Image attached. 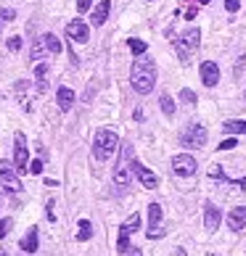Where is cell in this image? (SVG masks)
<instances>
[{"mask_svg":"<svg viewBox=\"0 0 246 256\" xmlns=\"http://www.w3.org/2000/svg\"><path fill=\"white\" fill-rule=\"evenodd\" d=\"M159 103H162V111H164V116H175V100L169 98L167 92L162 96V100H159Z\"/></svg>","mask_w":246,"mask_h":256,"instance_id":"cb8c5ba5","label":"cell"},{"mask_svg":"<svg viewBox=\"0 0 246 256\" xmlns=\"http://www.w3.org/2000/svg\"><path fill=\"white\" fill-rule=\"evenodd\" d=\"M180 143L185 148H204L206 146V130L201 124H191L183 135H180Z\"/></svg>","mask_w":246,"mask_h":256,"instance_id":"52a82bcc","label":"cell"},{"mask_svg":"<svg viewBox=\"0 0 246 256\" xmlns=\"http://www.w3.org/2000/svg\"><path fill=\"white\" fill-rule=\"evenodd\" d=\"M0 256H8V254H6V251H0Z\"/></svg>","mask_w":246,"mask_h":256,"instance_id":"f35d334b","label":"cell"},{"mask_svg":"<svg viewBox=\"0 0 246 256\" xmlns=\"http://www.w3.org/2000/svg\"><path fill=\"white\" fill-rule=\"evenodd\" d=\"M66 34H69V40L82 42V45L90 40V30H88V24H85V22H69V24H66Z\"/></svg>","mask_w":246,"mask_h":256,"instance_id":"8fae6325","label":"cell"},{"mask_svg":"<svg viewBox=\"0 0 246 256\" xmlns=\"http://www.w3.org/2000/svg\"><path fill=\"white\" fill-rule=\"evenodd\" d=\"M162 206L159 204H151L148 206V238L151 240H159L164 238V230H162Z\"/></svg>","mask_w":246,"mask_h":256,"instance_id":"ba28073f","label":"cell"},{"mask_svg":"<svg viewBox=\"0 0 246 256\" xmlns=\"http://www.w3.org/2000/svg\"><path fill=\"white\" fill-rule=\"evenodd\" d=\"M132 146L125 143L122 146V156H119V164H117V172H114V182L119 188H127L130 185V172H132Z\"/></svg>","mask_w":246,"mask_h":256,"instance_id":"3957f363","label":"cell"},{"mask_svg":"<svg viewBox=\"0 0 246 256\" xmlns=\"http://www.w3.org/2000/svg\"><path fill=\"white\" fill-rule=\"evenodd\" d=\"M235 146H238V143H235V138H228V140H222V143L217 146V150H233Z\"/></svg>","mask_w":246,"mask_h":256,"instance_id":"f1b7e54d","label":"cell"},{"mask_svg":"<svg viewBox=\"0 0 246 256\" xmlns=\"http://www.w3.org/2000/svg\"><path fill=\"white\" fill-rule=\"evenodd\" d=\"M0 18H3V22H14L16 11H14V8H3V11H0Z\"/></svg>","mask_w":246,"mask_h":256,"instance_id":"4dcf8cb0","label":"cell"},{"mask_svg":"<svg viewBox=\"0 0 246 256\" xmlns=\"http://www.w3.org/2000/svg\"><path fill=\"white\" fill-rule=\"evenodd\" d=\"M93 238V224L88 220L80 222V232H77V240H90Z\"/></svg>","mask_w":246,"mask_h":256,"instance_id":"7402d4cb","label":"cell"},{"mask_svg":"<svg viewBox=\"0 0 246 256\" xmlns=\"http://www.w3.org/2000/svg\"><path fill=\"white\" fill-rule=\"evenodd\" d=\"M172 45H175V50H177V58H180V64H188V58H191V50H188L180 40H172Z\"/></svg>","mask_w":246,"mask_h":256,"instance_id":"603a6c76","label":"cell"},{"mask_svg":"<svg viewBox=\"0 0 246 256\" xmlns=\"http://www.w3.org/2000/svg\"><path fill=\"white\" fill-rule=\"evenodd\" d=\"M0 26H3V18H0Z\"/></svg>","mask_w":246,"mask_h":256,"instance_id":"ab89813d","label":"cell"},{"mask_svg":"<svg viewBox=\"0 0 246 256\" xmlns=\"http://www.w3.org/2000/svg\"><path fill=\"white\" fill-rule=\"evenodd\" d=\"M180 100H183V103H188V106H193V103H196L198 98H196V92H193V90H183V92H180Z\"/></svg>","mask_w":246,"mask_h":256,"instance_id":"484cf974","label":"cell"},{"mask_svg":"<svg viewBox=\"0 0 246 256\" xmlns=\"http://www.w3.org/2000/svg\"><path fill=\"white\" fill-rule=\"evenodd\" d=\"M90 3H93V0H77V11H80V14H85V11L90 8Z\"/></svg>","mask_w":246,"mask_h":256,"instance_id":"e575fe53","label":"cell"},{"mask_svg":"<svg viewBox=\"0 0 246 256\" xmlns=\"http://www.w3.org/2000/svg\"><path fill=\"white\" fill-rule=\"evenodd\" d=\"M228 227L233 232H238L246 227V206H238V208H233V212L228 214Z\"/></svg>","mask_w":246,"mask_h":256,"instance_id":"5bb4252c","label":"cell"},{"mask_svg":"<svg viewBox=\"0 0 246 256\" xmlns=\"http://www.w3.org/2000/svg\"><path fill=\"white\" fill-rule=\"evenodd\" d=\"M109 11H111V3H109V0H101V3H98V8H96V11H93V16H90L93 26H103V24H106Z\"/></svg>","mask_w":246,"mask_h":256,"instance_id":"9a60e30c","label":"cell"},{"mask_svg":"<svg viewBox=\"0 0 246 256\" xmlns=\"http://www.w3.org/2000/svg\"><path fill=\"white\" fill-rule=\"evenodd\" d=\"M43 45H45V40L40 37V40H35L32 42V61H40L43 58Z\"/></svg>","mask_w":246,"mask_h":256,"instance_id":"d4e9b609","label":"cell"},{"mask_svg":"<svg viewBox=\"0 0 246 256\" xmlns=\"http://www.w3.org/2000/svg\"><path fill=\"white\" fill-rule=\"evenodd\" d=\"M220 222H222L220 208H217L214 204H206V206H204V227H206L209 232H214L217 227H220Z\"/></svg>","mask_w":246,"mask_h":256,"instance_id":"4fadbf2b","label":"cell"},{"mask_svg":"<svg viewBox=\"0 0 246 256\" xmlns=\"http://www.w3.org/2000/svg\"><path fill=\"white\" fill-rule=\"evenodd\" d=\"M30 172H32V174H43V161H32V164H30Z\"/></svg>","mask_w":246,"mask_h":256,"instance_id":"836d02e7","label":"cell"},{"mask_svg":"<svg viewBox=\"0 0 246 256\" xmlns=\"http://www.w3.org/2000/svg\"><path fill=\"white\" fill-rule=\"evenodd\" d=\"M27 161H30V150H27V138L22 135V132H16V138H14V166H16V172H27Z\"/></svg>","mask_w":246,"mask_h":256,"instance_id":"277c9868","label":"cell"},{"mask_svg":"<svg viewBox=\"0 0 246 256\" xmlns=\"http://www.w3.org/2000/svg\"><path fill=\"white\" fill-rule=\"evenodd\" d=\"M243 69H246V53L241 56V58H238V64H235V69H233V77L235 80H238L241 77V74H243Z\"/></svg>","mask_w":246,"mask_h":256,"instance_id":"83f0119b","label":"cell"},{"mask_svg":"<svg viewBox=\"0 0 246 256\" xmlns=\"http://www.w3.org/2000/svg\"><path fill=\"white\" fill-rule=\"evenodd\" d=\"M56 103H59L61 111H69L72 103H74V92L69 88H59V92H56Z\"/></svg>","mask_w":246,"mask_h":256,"instance_id":"e0dca14e","label":"cell"},{"mask_svg":"<svg viewBox=\"0 0 246 256\" xmlns=\"http://www.w3.org/2000/svg\"><path fill=\"white\" fill-rule=\"evenodd\" d=\"M132 172L138 174V180L143 182V188H148V190L159 188V177H156L154 172H151V169H146L143 164H140V161H135V158H132Z\"/></svg>","mask_w":246,"mask_h":256,"instance_id":"30bf717a","label":"cell"},{"mask_svg":"<svg viewBox=\"0 0 246 256\" xmlns=\"http://www.w3.org/2000/svg\"><path fill=\"white\" fill-rule=\"evenodd\" d=\"M196 158L193 156H188V154H177L172 156V169H175V174H180V177H191L196 174Z\"/></svg>","mask_w":246,"mask_h":256,"instance_id":"9c48e42d","label":"cell"},{"mask_svg":"<svg viewBox=\"0 0 246 256\" xmlns=\"http://www.w3.org/2000/svg\"><path fill=\"white\" fill-rule=\"evenodd\" d=\"M127 48H130L132 56H143V53L148 50V45H146L143 40H138V37H132V40H127Z\"/></svg>","mask_w":246,"mask_h":256,"instance_id":"44dd1931","label":"cell"},{"mask_svg":"<svg viewBox=\"0 0 246 256\" xmlns=\"http://www.w3.org/2000/svg\"><path fill=\"white\" fill-rule=\"evenodd\" d=\"M130 84L138 96H148L156 84V64L151 58H138L130 69Z\"/></svg>","mask_w":246,"mask_h":256,"instance_id":"6da1fadb","label":"cell"},{"mask_svg":"<svg viewBox=\"0 0 246 256\" xmlns=\"http://www.w3.org/2000/svg\"><path fill=\"white\" fill-rule=\"evenodd\" d=\"M127 256H143V254H140V248H130Z\"/></svg>","mask_w":246,"mask_h":256,"instance_id":"8d00e7d4","label":"cell"},{"mask_svg":"<svg viewBox=\"0 0 246 256\" xmlns=\"http://www.w3.org/2000/svg\"><path fill=\"white\" fill-rule=\"evenodd\" d=\"M198 3H201V6H206V3H212V0H198Z\"/></svg>","mask_w":246,"mask_h":256,"instance_id":"74e56055","label":"cell"},{"mask_svg":"<svg viewBox=\"0 0 246 256\" xmlns=\"http://www.w3.org/2000/svg\"><path fill=\"white\" fill-rule=\"evenodd\" d=\"M180 42L185 45L188 50H196L198 45H201V32H198L196 26H191V30H185V32H183V37H180Z\"/></svg>","mask_w":246,"mask_h":256,"instance_id":"2e32d148","label":"cell"},{"mask_svg":"<svg viewBox=\"0 0 246 256\" xmlns=\"http://www.w3.org/2000/svg\"><path fill=\"white\" fill-rule=\"evenodd\" d=\"M11 224H14V220H11V216H6V220H0V238H6V235H8V230H11Z\"/></svg>","mask_w":246,"mask_h":256,"instance_id":"4316f807","label":"cell"},{"mask_svg":"<svg viewBox=\"0 0 246 256\" xmlns=\"http://www.w3.org/2000/svg\"><path fill=\"white\" fill-rule=\"evenodd\" d=\"M225 8H228L230 14H235L241 8V0H225Z\"/></svg>","mask_w":246,"mask_h":256,"instance_id":"d6a6232c","label":"cell"},{"mask_svg":"<svg viewBox=\"0 0 246 256\" xmlns=\"http://www.w3.org/2000/svg\"><path fill=\"white\" fill-rule=\"evenodd\" d=\"M117 148H119L117 132H111V130H98L96 132V140H93V156H96L98 161L111 158L117 154Z\"/></svg>","mask_w":246,"mask_h":256,"instance_id":"7a4b0ae2","label":"cell"},{"mask_svg":"<svg viewBox=\"0 0 246 256\" xmlns=\"http://www.w3.org/2000/svg\"><path fill=\"white\" fill-rule=\"evenodd\" d=\"M201 82L206 84V88H214V84L220 82V66H217L214 61L201 64Z\"/></svg>","mask_w":246,"mask_h":256,"instance_id":"7c38bea8","label":"cell"},{"mask_svg":"<svg viewBox=\"0 0 246 256\" xmlns=\"http://www.w3.org/2000/svg\"><path fill=\"white\" fill-rule=\"evenodd\" d=\"M138 227H140V214H132L130 220L119 227V243H117L119 254H127L130 251V235L138 232Z\"/></svg>","mask_w":246,"mask_h":256,"instance_id":"8992f818","label":"cell"},{"mask_svg":"<svg viewBox=\"0 0 246 256\" xmlns=\"http://www.w3.org/2000/svg\"><path fill=\"white\" fill-rule=\"evenodd\" d=\"M45 74H48V66H45V64H37V66H35V77H37V82L45 80Z\"/></svg>","mask_w":246,"mask_h":256,"instance_id":"f546056e","label":"cell"},{"mask_svg":"<svg viewBox=\"0 0 246 256\" xmlns=\"http://www.w3.org/2000/svg\"><path fill=\"white\" fill-rule=\"evenodd\" d=\"M222 130L228 135H246V119H230L222 124Z\"/></svg>","mask_w":246,"mask_h":256,"instance_id":"d6986e66","label":"cell"},{"mask_svg":"<svg viewBox=\"0 0 246 256\" xmlns=\"http://www.w3.org/2000/svg\"><path fill=\"white\" fill-rule=\"evenodd\" d=\"M196 14H198V8H196V6H191V8H188V11H185V18H188V22H191V18H196Z\"/></svg>","mask_w":246,"mask_h":256,"instance_id":"d590c367","label":"cell"},{"mask_svg":"<svg viewBox=\"0 0 246 256\" xmlns=\"http://www.w3.org/2000/svg\"><path fill=\"white\" fill-rule=\"evenodd\" d=\"M43 40H45V48H48L51 53H56V56H59V53L64 50V48H61V40H59L56 34H51V32H48V34L43 37Z\"/></svg>","mask_w":246,"mask_h":256,"instance_id":"ffe728a7","label":"cell"},{"mask_svg":"<svg viewBox=\"0 0 246 256\" xmlns=\"http://www.w3.org/2000/svg\"><path fill=\"white\" fill-rule=\"evenodd\" d=\"M0 188L8 193L22 190V182H19V177H16V166H11L8 161H0Z\"/></svg>","mask_w":246,"mask_h":256,"instance_id":"5b68a950","label":"cell"},{"mask_svg":"<svg viewBox=\"0 0 246 256\" xmlns=\"http://www.w3.org/2000/svg\"><path fill=\"white\" fill-rule=\"evenodd\" d=\"M19 48H22V37H11V40H8V50L16 53Z\"/></svg>","mask_w":246,"mask_h":256,"instance_id":"1f68e13d","label":"cell"},{"mask_svg":"<svg viewBox=\"0 0 246 256\" xmlns=\"http://www.w3.org/2000/svg\"><path fill=\"white\" fill-rule=\"evenodd\" d=\"M19 248L27 251V254H35L37 251V227H30V232L24 235V240L19 243Z\"/></svg>","mask_w":246,"mask_h":256,"instance_id":"ac0fdd59","label":"cell"}]
</instances>
